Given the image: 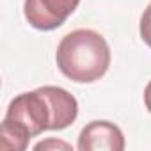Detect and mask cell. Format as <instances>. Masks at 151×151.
<instances>
[{"instance_id": "4", "label": "cell", "mask_w": 151, "mask_h": 151, "mask_svg": "<svg viewBox=\"0 0 151 151\" xmlns=\"http://www.w3.org/2000/svg\"><path fill=\"white\" fill-rule=\"evenodd\" d=\"M77 147L80 151H123V132L109 121H91L78 135Z\"/></svg>"}, {"instance_id": "2", "label": "cell", "mask_w": 151, "mask_h": 151, "mask_svg": "<svg viewBox=\"0 0 151 151\" xmlns=\"http://www.w3.org/2000/svg\"><path fill=\"white\" fill-rule=\"evenodd\" d=\"M55 60L60 73L69 80L91 84L107 73L110 66V48L100 32L78 29L60 39Z\"/></svg>"}, {"instance_id": "1", "label": "cell", "mask_w": 151, "mask_h": 151, "mask_svg": "<svg viewBox=\"0 0 151 151\" xmlns=\"http://www.w3.org/2000/svg\"><path fill=\"white\" fill-rule=\"evenodd\" d=\"M78 103L62 87L45 86L16 96L0 126V147L23 151L29 140L46 130H64L75 123Z\"/></svg>"}, {"instance_id": "7", "label": "cell", "mask_w": 151, "mask_h": 151, "mask_svg": "<svg viewBox=\"0 0 151 151\" xmlns=\"http://www.w3.org/2000/svg\"><path fill=\"white\" fill-rule=\"evenodd\" d=\"M144 105H146V109H147L149 114H151V80H149V84H147L146 89H144Z\"/></svg>"}, {"instance_id": "5", "label": "cell", "mask_w": 151, "mask_h": 151, "mask_svg": "<svg viewBox=\"0 0 151 151\" xmlns=\"http://www.w3.org/2000/svg\"><path fill=\"white\" fill-rule=\"evenodd\" d=\"M139 30H140L142 41L151 48V4L146 7L144 14H142V18H140V27H139Z\"/></svg>"}, {"instance_id": "3", "label": "cell", "mask_w": 151, "mask_h": 151, "mask_svg": "<svg viewBox=\"0 0 151 151\" xmlns=\"http://www.w3.org/2000/svg\"><path fill=\"white\" fill-rule=\"evenodd\" d=\"M80 0H25V20L37 30L59 29L78 7Z\"/></svg>"}, {"instance_id": "6", "label": "cell", "mask_w": 151, "mask_h": 151, "mask_svg": "<svg viewBox=\"0 0 151 151\" xmlns=\"http://www.w3.org/2000/svg\"><path fill=\"white\" fill-rule=\"evenodd\" d=\"M48 147H62V149H71V146L69 144H66V142H60V140H46V142H39V144H36L34 146V149H48Z\"/></svg>"}]
</instances>
